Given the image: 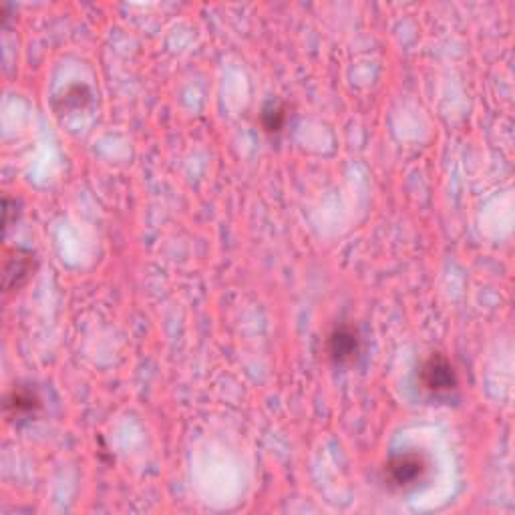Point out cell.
Listing matches in <instances>:
<instances>
[{"instance_id":"4","label":"cell","mask_w":515,"mask_h":515,"mask_svg":"<svg viewBox=\"0 0 515 515\" xmlns=\"http://www.w3.org/2000/svg\"><path fill=\"white\" fill-rule=\"evenodd\" d=\"M43 405H45L43 395L39 387L33 383H17L5 395V415L17 427H23L35 421L43 411Z\"/></svg>"},{"instance_id":"2","label":"cell","mask_w":515,"mask_h":515,"mask_svg":"<svg viewBox=\"0 0 515 515\" xmlns=\"http://www.w3.org/2000/svg\"><path fill=\"white\" fill-rule=\"evenodd\" d=\"M419 387L435 397V399H449L459 391V377L453 363L441 355H429L419 367Z\"/></svg>"},{"instance_id":"5","label":"cell","mask_w":515,"mask_h":515,"mask_svg":"<svg viewBox=\"0 0 515 515\" xmlns=\"http://www.w3.org/2000/svg\"><path fill=\"white\" fill-rule=\"evenodd\" d=\"M39 260L33 250L27 248H15L7 252L5 258V278L3 286L7 292H19L37 272Z\"/></svg>"},{"instance_id":"8","label":"cell","mask_w":515,"mask_h":515,"mask_svg":"<svg viewBox=\"0 0 515 515\" xmlns=\"http://www.w3.org/2000/svg\"><path fill=\"white\" fill-rule=\"evenodd\" d=\"M5 230H9L13 226V222L19 218V210H17V200L13 198H5Z\"/></svg>"},{"instance_id":"6","label":"cell","mask_w":515,"mask_h":515,"mask_svg":"<svg viewBox=\"0 0 515 515\" xmlns=\"http://www.w3.org/2000/svg\"><path fill=\"white\" fill-rule=\"evenodd\" d=\"M288 117H290L288 105L278 99H270L268 103H264L260 111V123L268 135H280L288 125Z\"/></svg>"},{"instance_id":"1","label":"cell","mask_w":515,"mask_h":515,"mask_svg":"<svg viewBox=\"0 0 515 515\" xmlns=\"http://www.w3.org/2000/svg\"><path fill=\"white\" fill-rule=\"evenodd\" d=\"M429 457L419 449H405L393 453L383 465V481L391 491H415L429 477Z\"/></svg>"},{"instance_id":"3","label":"cell","mask_w":515,"mask_h":515,"mask_svg":"<svg viewBox=\"0 0 515 515\" xmlns=\"http://www.w3.org/2000/svg\"><path fill=\"white\" fill-rule=\"evenodd\" d=\"M363 351V338L355 324L338 322L326 336V355L336 369L353 367Z\"/></svg>"},{"instance_id":"7","label":"cell","mask_w":515,"mask_h":515,"mask_svg":"<svg viewBox=\"0 0 515 515\" xmlns=\"http://www.w3.org/2000/svg\"><path fill=\"white\" fill-rule=\"evenodd\" d=\"M91 101V93L85 85H73L65 91L63 97V105L65 109H73V107H85Z\"/></svg>"}]
</instances>
